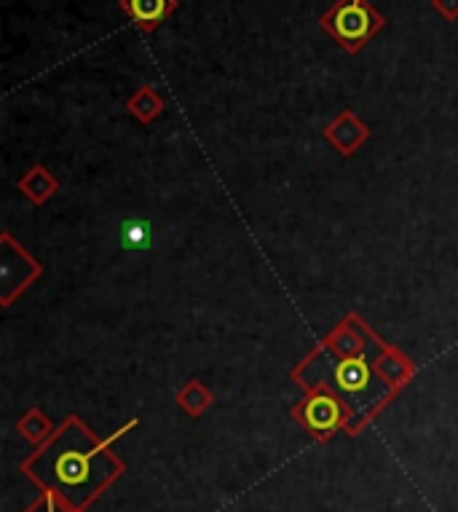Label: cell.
I'll list each match as a JSON object with an SVG mask.
<instances>
[{"label":"cell","instance_id":"1","mask_svg":"<svg viewBox=\"0 0 458 512\" xmlns=\"http://www.w3.org/2000/svg\"><path fill=\"white\" fill-rule=\"evenodd\" d=\"M121 470L124 464L110 454L108 440H94L78 419L67 421L49 445L25 462L27 475L75 512H84Z\"/></svg>","mask_w":458,"mask_h":512},{"label":"cell","instance_id":"2","mask_svg":"<svg viewBox=\"0 0 458 512\" xmlns=\"http://www.w3.org/2000/svg\"><path fill=\"white\" fill-rule=\"evenodd\" d=\"M319 378L322 387L330 384L335 395H341L346 408L357 416H367L384 397H389V387L375 378L365 360H330L327 365H319Z\"/></svg>","mask_w":458,"mask_h":512},{"label":"cell","instance_id":"3","mask_svg":"<svg viewBox=\"0 0 458 512\" xmlns=\"http://www.w3.org/2000/svg\"><path fill=\"white\" fill-rule=\"evenodd\" d=\"M319 25L325 27L349 54H354L386 25V19L367 0H338Z\"/></svg>","mask_w":458,"mask_h":512},{"label":"cell","instance_id":"4","mask_svg":"<svg viewBox=\"0 0 458 512\" xmlns=\"http://www.w3.org/2000/svg\"><path fill=\"white\" fill-rule=\"evenodd\" d=\"M346 405L341 400H335L330 392H317V395H311L309 400L303 405H298V416L306 427L314 432L317 437H327L333 435L335 429H341L346 424V411H343Z\"/></svg>","mask_w":458,"mask_h":512},{"label":"cell","instance_id":"5","mask_svg":"<svg viewBox=\"0 0 458 512\" xmlns=\"http://www.w3.org/2000/svg\"><path fill=\"white\" fill-rule=\"evenodd\" d=\"M121 6L134 19V25L156 30L175 11V0H121Z\"/></svg>","mask_w":458,"mask_h":512},{"label":"cell","instance_id":"6","mask_svg":"<svg viewBox=\"0 0 458 512\" xmlns=\"http://www.w3.org/2000/svg\"><path fill=\"white\" fill-rule=\"evenodd\" d=\"M327 137H330L343 153H351V148H357L359 140L367 137V129L359 124L351 113H343V116H338V121L327 129Z\"/></svg>","mask_w":458,"mask_h":512},{"label":"cell","instance_id":"7","mask_svg":"<svg viewBox=\"0 0 458 512\" xmlns=\"http://www.w3.org/2000/svg\"><path fill=\"white\" fill-rule=\"evenodd\" d=\"M161 108H164V102L159 100V94L153 92V89H140V92L129 100V110L137 113L142 121H150L153 116H159Z\"/></svg>","mask_w":458,"mask_h":512},{"label":"cell","instance_id":"8","mask_svg":"<svg viewBox=\"0 0 458 512\" xmlns=\"http://www.w3.org/2000/svg\"><path fill=\"white\" fill-rule=\"evenodd\" d=\"M150 244V228L142 220H126L124 223V247L126 250H142Z\"/></svg>","mask_w":458,"mask_h":512},{"label":"cell","instance_id":"9","mask_svg":"<svg viewBox=\"0 0 458 512\" xmlns=\"http://www.w3.org/2000/svg\"><path fill=\"white\" fill-rule=\"evenodd\" d=\"M209 400H212V397L201 389V384H188V389H185L183 395L177 397V403L183 405L191 416H199V413L209 405Z\"/></svg>","mask_w":458,"mask_h":512},{"label":"cell","instance_id":"10","mask_svg":"<svg viewBox=\"0 0 458 512\" xmlns=\"http://www.w3.org/2000/svg\"><path fill=\"white\" fill-rule=\"evenodd\" d=\"M49 429L51 424L46 419H43L41 413L33 411V413H27L25 419L19 421V432L27 437V440H33V443H41L43 437L49 435Z\"/></svg>","mask_w":458,"mask_h":512},{"label":"cell","instance_id":"11","mask_svg":"<svg viewBox=\"0 0 458 512\" xmlns=\"http://www.w3.org/2000/svg\"><path fill=\"white\" fill-rule=\"evenodd\" d=\"M27 512H75V510H73V507H67V504L62 502L57 494H51V491H43L41 499H38V502H35Z\"/></svg>","mask_w":458,"mask_h":512},{"label":"cell","instance_id":"12","mask_svg":"<svg viewBox=\"0 0 458 512\" xmlns=\"http://www.w3.org/2000/svg\"><path fill=\"white\" fill-rule=\"evenodd\" d=\"M432 3H434V9L440 11L445 19H450V22L458 19V0H432Z\"/></svg>","mask_w":458,"mask_h":512}]
</instances>
